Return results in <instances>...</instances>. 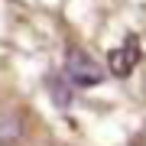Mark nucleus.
<instances>
[{
    "mask_svg": "<svg viewBox=\"0 0 146 146\" xmlns=\"http://www.w3.org/2000/svg\"><path fill=\"white\" fill-rule=\"evenodd\" d=\"M23 136V117L10 107H0V146H13Z\"/></svg>",
    "mask_w": 146,
    "mask_h": 146,
    "instance_id": "3",
    "label": "nucleus"
},
{
    "mask_svg": "<svg viewBox=\"0 0 146 146\" xmlns=\"http://www.w3.org/2000/svg\"><path fill=\"white\" fill-rule=\"evenodd\" d=\"M143 143H146V133H143Z\"/></svg>",
    "mask_w": 146,
    "mask_h": 146,
    "instance_id": "5",
    "label": "nucleus"
},
{
    "mask_svg": "<svg viewBox=\"0 0 146 146\" xmlns=\"http://www.w3.org/2000/svg\"><path fill=\"white\" fill-rule=\"evenodd\" d=\"M46 84H49V91H52V101H55L58 107H68V104L75 101V94H72L75 84L65 78V72H62V75H49V81H46Z\"/></svg>",
    "mask_w": 146,
    "mask_h": 146,
    "instance_id": "4",
    "label": "nucleus"
},
{
    "mask_svg": "<svg viewBox=\"0 0 146 146\" xmlns=\"http://www.w3.org/2000/svg\"><path fill=\"white\" fill-rule=\"evenodd\" d=\"M104 68H101L88 52L81 49H68L65 52V78L75 84V88H94V84L104 81Z\"/></svg>",
    "mask_w": 146,
    "mask_h": 146,
    "instance_id": "1",
    "label": "nucleus"
},
{
    "mask_svg": "<svg viewBox=\"0 0 146 146\" xmlns=\"http://www.w3.org/2000/svg\"><path fill=\"white\" fill-rule=\"evenodd\" d=\"M140 55H143V52H140V39L130 33V36L120 42L117 49H110V55H107V72L117 75V78H127V75L136 68Z\"/></svg>",
    "mask_w": 146,
    "mask_h": 146,
    "instance_id": "2",
    "label": "nucleus"
}]
</instances>
